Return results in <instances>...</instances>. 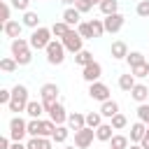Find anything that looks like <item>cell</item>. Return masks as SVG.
Masks as SVG:
<instances>
[{
  "instance_id": "7a4b0ae2",
  "label": "cell",
  "mask_w": 149,
  "mask_h": 149,
  "mask_svg": "<svg viewBox=\"0 0 149 149\" xmlns=\"http://www.w3.org/2000/svg\"><path fill=\"white\" fill-rule=\"evenodd\" d=\"M51 35H54V33H51V28H44V26L35 28V30H33V35H30V40H28V42H30V49H37V51H40V49H47V47H49V42L54 40Z\"/></svg>"
},
{
  "instance_id": "3957f363",
  "label": "cell",
  "mask_w": 149,
  "mask_h": 149,
  "mask_svg": "<svg viewBox=\"0 0 149 149\" xmlns=\"http://www.w3.org/2000/svg\"><path fill=\"white\" fill-rule=\"evenodd\" d=\"M44 51H47V63L49 65H61L65 61V47H63L61 40H51Z\"/></svg>"
},
{
  "instance_id": "ab89813d",
  "label": "cell",
  "mask_w": 149,
  "mask_h": 149,
  "mask_svg": "<svg viewBox=\"0 0 149 149\" xmlns=\"http://www.w3.org/2000/svg\"><path fill=\"white\" fill-rule=\"evenodd\" d=\"M16 68H19V63H16L14 58H2V61H0V70H2V72H14Z\"/></svg>"
},
{
  "instance_id": "2e32d148",
  "label": "cell",
  "mask_w": 149,
  "mask_h": 149,
  "mask_svg": "<svg viewBox=\"0 0 149 149\" xmlns=\"http://www.w3.org/2000/svg\"><path fill=\"white\" fill-rule=\"evenodd\" d=\"M98 112L102 114V119H112V116H116V114H119V102L109 98V100H105V102L100 105V109H98Z\"/></svg>"
},
{
  "instance_id": "f907efd6",
  "label": "cell",
  "mask_w": 149,
  "mask_h": 149,
  "mask_svg": "<svg viewBox=\"0 0 149 149\" xmlns=\"http://www.w3.org/2000/svg\"><path fill=\"white\" fill-rule=\"evenodd\" d=\"M91 2H93V5H95V2H98V5H100V2H102V0H91Z\"/></svg>"
},
{
  "instance_id": "74e56055",
  "label": "cell",
  "mask_w": 149,
  "mask_h": 149,
  "mask_svg": "<svg viewBox=\"0 0 149 149\" xmlns=\"http://www.w3.org/2000/svg\"><path fill=\"white\" fill-rule=\"evenodd\" d=\"M130 74H133L135 79H142V77H149V63H142V65H137V68H133V70H130Z\"/></svg>"
},
{
  "instance_id": "5bb4252c",
  "label": "cell",
  "mask_w": 149,
  "mask_h": 149,
  "mask_svg": "<svg viewBox=\"0 0 149 149\" xmlns=\"http://www.w3.org/2000/svg\"><path fill=\"white\" fill-rule=\"evenodd\" d=\"M147 123H142V121H135L133 126H130V144H140L142 142V137H144V133H147Z\"/></svg>"
},
{
  "instance_id": "e0dca14e",
  "label": "cell",
  "mask_w": 149,
  "mask_h": 149,
  "mask_svg": "<svg viewBox=\"0 0 149 149\" xmlns=\"http://www.w3.org/2000/svg\"><path fill=\"white\" fill-rule=\"evenodd\" d=\"M79 16H81V14H79V12L74 9V7H65V12H63L61 21H65V23H68L70 28H77V26L81 23V21H79Z\"/></svg>"
},
{
  "instance_id": "30bf717a",
  "label": "cell",
  "mask_w": 149,
  "mask_h": 149,
  "mask_svg": "<svg viewBox=\"0 0 149 149\" xmlns=\"http://www.w3.org/2000/svg\"><path fill=\"white\" fill-rule=\"evenodd\" d=\"M100 74H102V65H100L98 61H93L91 65L81 68V77H84V81H88V84L100 81Z\"/></svg>"
},
{
  "instance_id": "cb8c5ba5",
  "label": "cell",
  "mask_w": 149,
  "mask_h": 149,
  "mask_svg": "<svg viewBox=\"0 0 149 149\" xmlns=\"http://www.w3.org/2000/svg\"><path fill=\"white\" fill-rule=\"evenodd\" d=\"M74 63H77L79 68H86V65H91V63H93V54H91V51H86V49H81L79 54H74Z\"/></svg>"
},
{
  "instance_id": "7bdbcfd3",
  "label": "cell",
  "mask_w": 149,
  "mask_h": 149,
  "mask_svg": "<svg viewBox=\"0 0 149 149\" xmlns=\"http://www.w3.org/2000/svg\"><path fill=\"white\" fill-rule=\"evenodd\" d=\"M28 5H30V0H12V7L19 12H28Z\"/></svg>"
},
{
  "instance_id": "7402d4cb",
  "label": "cell",
  "mask_w": 149,
  "mask_h": 149,
  "mask_svg": "<svg viewBox=\"0 0 149 149\" xmlns=\"http://www.w3.org/2000/svg\"><path fill=\"white\" fill-rule=\"evenodd\" d=\"M42 112H47V109H44V105H42V102H37V100H30V102H28V107H26V114H28L30 119H40V116H42Z\"/></svg>"
},
{
  "instance_id": "f6af8a7d",
  "label": "cell",
  "mask_w": 149,
  "mask_h": 149,
  "mask_svg": "<svg viewBox=\"0 0 149 149\" xmlns=\"http://www.w3.org/2000/svg\"><path fill=\"white\" fill-rule=\"evenodd\" d=\"M12 147V137H0V149H9Z\"/></svg>"
},
{
  "instance_id": "603a6c76",
  "label": "cell",
  "mask_w": 149,
  "mask_h": 149,
  "mask_svg": "<svg viewBox=\"0 0 149 149\" xmlns=\"http://www.w3.org/2000/svg\"><path fill=\"white\" fill-rule=\"evenodd\" d=\"M135 84H137V81H135V77H133L130 72L119 77V88H121V91H126V93H130V91L135 88Z\"/></svg>"
},
{
  "instance_id": "db71d44e",
  "label": "cell",
  "mask_w": 149,
  "mask_h": 149,
  "mask_svg": "<svg viewBox=\"0 0 149 149\" xmlns=\"http://www.w3.org/2000/svg\"><path fill=\"white\" fill-rule=\"evenodd\" d=\"M109 149H112V147H109Z\"/></svg>"
},
{
  "instance_id": "f5cc1de1",
  "label": "cell",
  "mask_w": 149,
  "mask_h": 149,
  "mask_svg": "<svg viewBox=\"0 0 149 149\" xmlns=\"http://www.w3.org/2000/svg\"><path fill=\"white\" fill-rule=\"evenodd\" d=\"M137 2H142V0H137Z\"/></svg>"
},
{
  "instance_id": "52a82bcc",
  "label": "cell",
  "mask_w": 149,
  "mask_h": 149,
  "mask_svg": "<svg viewBox=\"0 0 149 149\" xmlns=\"http://www.w3.org/2000/svg\"><path fill=\"white\" fill-rule=\"evenodd\" d=\"M93 137H95V130L88 128V126H84L81 130L74 133V147H77V149H88V147L93 144Z\"/></svg>"
},
{
  "instance_id": "d4e9b609",
  "label": "cell",
  "mask_w": 149,
  "mask_h": 149,
  "mask_svg": "<svg viewBox=\"0 0 149 149\" xmlns=\"http://www.w3.org/2000/svg\"><path fill=\"white\" fill-rule=\"evenodd\" d=\"M100 12H102L105 16L116 14V12H119V0H102V2H100Z\"/></svg>"
},
{
  "instance_id": "4316f807",
  "label": "cell",
  "mask_w": 149,
  "mask_h": 149,
  "mask_svg": "<svg viewBox=\"0 0 149 149\" xmlns=\"http://www.w3.org/2000/svg\"><path fill=\"white\" fill-rule=\"evenodd\" d=\"M70 30H72V28H70V26H68L65 21H56V23L51 26V33H54V35H56L58 40H63V37H65V35H68Z\"/></svg>"
},
{
  "instance_id": "44dd1931",
  "label": "cell",
  "mask_w": 149,
  "mask_h": 149,
  "mask_svg": "<svg viewBox=\"0 0 149 149\" xmlns=\"http://www.w3.org/2000/svg\"><path fill=\"white\" fill-rule=\"evenodd\" d=\"M130 98L142 105V102H147V98H149V88H147L144 84H135V88L130 91Z\"/></svg>"
},
{
  "instance_id": "ba28073f",
  "label": "cell",
  "mask_w": 149,
  "mask_h": 149,
  "mask_svg": "<svg viewBox=\"0 0 149 149\" xmlns=\"http://www.w3.org/2000/svg\"><path fill=\"white\" fill-rule=\"evenodd\" d=\"M102 23H105V33H119V30L123 28V23H126V16H123L121 12H116V14H112V16H105Z\"/></svg>"
},
{
  "instance_id": "83f0119b",
  "label": "cell",
  "mask_w": 149,
  "mask_h": 149,
  "mask_svg": "<svg viewBox=\"0 0 149 149\" xmlns=\"http://www.w3.org/2000/svg\"><path fill=\"white\" fill-rule=\"evenodd\" d=\"M28 137H42V119L28 121Z\"/></svg>"
},
{
  "instance_id": "816d5d0a",
  "label": "cell",
  "mask_w": 149,
  "mask_h": 149,
  "mask_svg": "<svg viewBox=\"0 0 149 149\" xmlns=\"http://www.w3.org/2000/svg\"><path fill=\"white\" fill-rule=\"evenodd\" d=\"M65 149H74V147H65Z\"/></svg>"
},
{
  "instance_id": "681fc988",
  "label": "cell",
  "mask_w": 149,
  "mask_h": 149,
  "mask_svg": "<svg viewBox=\"0 0 149 149\" xmlns=\"http://www.w3.org/2000/svg\"><path fill=\"white\" fill-rule=\"evenodd\" d=\"M128 149H142V144H130Z\"/></svg>"
},
{
  "instance_id": "f35d334b",
  "label": "cell",
  "mask_w": 149,
  "mask_h": 149,
  "mask_svg": "<svg viewBox=\"0 0 149 149\" xmlns=\"http://www.w3.org/2000/svg\"><path fill=\"white\" fill-rule=\"evenodd\" d=\"M137 121H142V123L149 126V102H142L137 107Z\"/></svg>"
},
{
  "instance_id": "5b68a950",
  "label": "cell",
  "mask_w": 149,
  "mask_h": 149,
  "mask_svg": "<svg viewBox=\"0 0 149 149\" xmlns=\"http://www.w3.org/2000/svg\"><path fill=\"white\" fill-rule=\"evenodd\" d=\"M40 98H42L40 102H42V105H44V109L49 112V109L58 102V86H56V84H51V81H49V84H42V88H40Z\"/></svg>"
},
{
  "instance_id": "f546056e",
  "label": "cell",
  "mask_w": 149,
  "mask_h": 149,
  "mask_svg": "<svg viewBox=\"0 0 149 149\" xmlns=\"http://www.w3.org/2000/svg\"><path fill=\"white\" fill-rule=\"evenodd\" d=\"M126 61H128V65H130V70H133V68H137V65H142V63H147V58H144V54H140V51H130V54L126 56Z\"/></svg>"
},
{
  "instance_id": "f1b7e54d",
  "label": "cell",
  "mask_w": 149,
  "mask_h": 149,
  "mask_svg": "<svg viewBox=\"0 0 149 149\" xmlns=\"http://www.w3.org/2000/svg\"><path fill=\"white\" fill-rule=\"evenodd\" d=\"M109 147H112V149H128V147H130V137H126V135H114V137L109 140Z\"/></svg>"
},
{
  "instance_id": "ffe728a7",
  "label": "cell",
  "mask_w": 149,
  "mask_h": 149,
  "mask_svg": "<svg viewBox=\"0 0 149 149\" xmlns=\"http://www.w3.org/2000/svg\"><path fill=\"white\" fill-rule=\"evenodd\" d=\"M112 137H114V128H112V123H102V126L95 128V140H100V142H109Z\"/></svg>"
},
{
  "instance_id": "8fae6325",
  "label": "cell",
  "mask_w": 149,
  "mask_h": 149,
  "mask_svg": "<svg viewBox=\"0 0 149 149\" xmlns=\"http://www.w3.org/2000/svg\"><path fill=\"white\" fill-rule=\"evenodd\" d=\"M47 114H49V119H51L56 126H63V123L68 121V112H65V107H63L61 102H56V105H54Z\"/></svg>"
},
{
  "instance_id": "bcb514c9",
  "label": "cell",
  "mask_w": 149,
  "mask_h": 149,
  "mask_svg": "<svg viewBox=\"0 0 149 149\" xmlns=\"http://www.w3.org/2000/svg\"><path fill=\"white\" fill-rule=\"evenodd\" d=\"M142 149H149V128H147V133H144V137H142Z\"/></svg>"
},
{
  "instance_id": "e575fe53",
  "label": "cell",
  "mask_w": 149,
  "mask_h": 149,
  "mask_svg": "<svg viewBox=\"0 0 149 149\" xmlns=\"http://www.w3.org/2000/svg\"><path fill=\"white\" fill-rule=\"evenodd\" d=\"M9 14H12V5H9V2H5V0H0V16H2L0 21H2V26H5L7 21H12V19H9Z\"/></svg>"
},
{
  "instance_id": "d6986e66",
  "label": "cell",
  "mask_w": 149,
  "mask_h": 149,
  "mask_svg": "<svg viewBox=\"0 0 149 149\" xmlns=\"http://www.w3.org/2000/svg\"><path fill=\"white\" fill-rule=\"evenodd\" d=\"M54 140L51 137H30L26 142V149H51Z\"/></svg>"
},
{
  "instance_id": "ee69618b",
  "label": "cell",
  "mask_w": 149,
  "mask_h": 149,
  "mask_svg": "<svg viewBox=\"0 0 149 149\" xmlns=\"http://www.w3.org/2000/svg\"><path fill=\"white\" fill-rule=\"evenodd\" d=\"M12 100V91L9 88H0V105H9Z\"/></svg>"
},
{
  "instance_id": "484cf974",
  "label": "cell",
  "mask_w": 149,
  "mask_h": 149,
  "mask_svg": "<svg viewBox=\"0 0 149 149\" xmlns=\"http://www.w3.org/2000/svg\"><path fill=\"white\" fill-rule=\"evenodd\" d=\"M21 23L35 30V28H40V16H37L35 12H30V9H28V12H23V21H21Z\"/></svg>"
},
{
  "instance_id": "836d02e7",
  "label": "cell",
  "mask_w": 149,
  "mask_h": 149,
  "mask_svg": "<svg viewBox=\"0 0 149 149\" xmlns=\"http://www.w3.org/2000/svg\"><path fill=\"white\" fill-rule=\"evenodd\" d=\"M109 123H112V128H114V130H121V128H126V126H128V119L119 112L116 116H112V119H109Z\"/></svg>"
},
{
  "instance_id": "7dc6e473",
  "label": "cell",
  "mask_w": 149,
  "mask_h": 149,
  "mask_svg": "<svg viewBox=\"0 0 149 149\" xmlns=\"http://www.w3.org/2000/svg\"><path fill=\"white\" fill-rule=\"evenodd\" d=\"M9 149H26V144H23V142H12Z\"/></svg>"
},
{
  "instance_id": "c3c4849f",
  "label": "cell",
  "mask_w": 149,
  "mask_h": 149,
  "mask_svg": "<svg viewBox=\"0 0 149 149\" xmlns=\"http://www.w3.org/2000/svg\"><path fill=\"white\" fill-rule=\"evenodd\" d=\"M58 2H63L65 7H74V2H77V0H58Z\"/></svg>"
},
{
  "instance_id": "d6a6232c",
  "label": "cell",
  "mask_w": 149,
  "mask_h": 149,
  "mask_svg": "<svg viewBox=\"0 0 149 149\" xmlns=\"http://www.w3.org/2000/svg\"><path fill=\"white\" fill-rule=\"evenodd\" d=\"M77 33L84 37V40H93V30H91V21H81L77 26Z\"/></svg>"
},
{
  "instance_id": "6da1fadb",
  "label": "cell",
  "mask_w": 149,
  "mask_h": 149,
  "mask_svg": "<svg viewBox=\"0 0 149 149\" xmlns=\"http://www.w3.org/2000/svg\"><path fill=\"white\" fill-rule=\"evenodd\" d=\"M28 102H30V98H28V88H26L23 84H16V86L12 88V100H9V105H7L9 112L21 114V112H26Z\"/></svg>"
},
{
  "instance_id": "ac0fdd59",
  "label": "cell",
  "mask_w": 149,
  "mask_h": 149,
  "mask_svg": "<svg viewBox=\"0 0 149 149\" xmlns=\"http://www.w3.org/2000/svg\"><path fill=\"white\" fill-rule=\"evenodd\" d=\"M21 30H23V23H19V21H7L5 26H2V33L7 35V37H12V40H16V37H21Z\"/></svg>"
},
{
  "instance_id": "7c38bea8",
  "label": "cell",
  "mask_w": 149,
  "mask_h": 149,
  "mask_svg": "<svg viewBox=\"0 0 149 149\" xmlns=\"http://www.w3.org/2000/svg\"><path fill=\"white\" fill-rule=\"evenodd\" d=\"M28 51H30V42L28 40H23V37L12 40V58H19V56H23Z\"/></svg>"
},
{
  "instance_id": "b9f144b4",
  "label": "cell",
  "mask_w": 149,
  "mask_h": 149,
  "mask_svg": "<svg viewBox=\"0 0 149 149\" xmlns=\"http://www.w3.org/2000/svg\"><path fill=\"white\" fill-rule=\"evenodd\" d=\"M135 12H137V16H142V19H147V16H149V0H142V2H137V7H135Z\"/></svg>"
},
{
  "instance_id": "277c9868",
  "label": "cell",
  "mask_w": 149,
  "mask_h": 149,
  "mask_svg": "<svg viewBox=\"0 0 149 149\" xmlns=\"http://www.w3.org/2000/svg\"><path fill=\"white\" fill-rule=\"evenodd\" d=\"M26 135H28V121L21 119V114L12 116V121H9V137H12V142H21Z\"/></svg>"
},
{
  "instance_id": "8992f818",
  "label": "cell",
  "mask_w": 149,
  "mask_h": 149,
  "mask_svg": "<svg viewBox=\"0 0 149 149\" xmlns=\"http://www.w3.org/2000/svg\"><path fill=\"white\" fill-rule=\"evenodd\" d=\"M61 42H63L65 51H70V54H79V51H81V47H84V37H81L74 28H72V30H70Z\"/></svg>"
},
{
  "instance_id": "60d3db41",
  "label": "cell",
  "mask_w": 149,
  "mask_h": 149,
  "mask_svg": "<svg viewBox=\"0 0 149 149\" xmlns=\"http://www.w3.org/2000/svg\"><path fill=\"white\" fill-rule=\"evenodd\" d=\"M74 9H77L79 14H86V12L93 9V2H91V0H77V2H74Z\"/></svg>"
},
{
  "instance_id": "9a60e30c",
  "label": "cell",
  "mask_w": 149,
  "mask_h": 149,
  "mask_svg": "<svg viewBox=\"0 0 149 149\" xmlns=\"http://www.w3.org/2000/svg\"><path fill=\"white\" fill-rule=\"evenodd\" d=\"M109 54H112V58H114V61H121V58H126L130 51H128V44H126L123 40H116V42H112Z\"/></svg>"
},
{
  "instance_id": "4fadbf2b",
  "label": "cell",
  "mask_w": 149,
  "mask_h": 149,
  "mask_svg": "<svg viewBox=\"0 0 149 149\" xmlns=\"http://www.w3.org/2000/svg\"><path fill=\"white\" fill-rule=\"evenodd\" d=\"M68 126H70V130H81L84 126H86V114H81V112H70L68 114Z\"/></svg>"
},
{
  "instance_id": "1f68e13d",
  "label": "cell",
  "mask_w": 149,
  "mask_h": 149,
  "mask_svg": "<svg viewBox=\"0 0 149 149\" xmlns=\"http://www.w3.org/2000/svg\"><path fill=\"white\" fill-rule=\"evenodd\" d=\"M56 128H58V126H56L51 119H42V137H54Z\"/></svg>"
},
{
  "instance_id": "d590c367",
  "label": "cell",
  "mask_w": 149,
  "mask_h": 149,
  "mask_svg": "<svg viewBox=\"0 0 149 149\" xmlns=\"http://www.w3.org/2000/svg\"><path fill=\"white\" fill-rule=\"evenodd\" d=\"M91 30H93V37H102V35H105V23H102V19H93V21H91Z\"/></svg>"
},
{
  "instance_id": "9c48e42d",
  "label": "cell",
  "mask_w": 149,
  "mask_h": 149,
  "mask_svg": "<svg viewBox=\"0 0 149 149\" xmlns=\"http://www.w3.org/2000/svg\"><path fill=\"white\" fill-rule=\"evenodd\" d=\"M88 95L93 100L105 102V100H109V86L102 84V81H93V84H88Z\"/></svg>"
},
{
  "instance_id": "8d00e7d4",
  "label": "cell",
  "mask_w": 149,
  "mask_h": 149,
  "mask_svg": "<svg viewBox=\"0 0 149 149\" xmlns=\"http://www.w3.org/2000/svg\"><path fill=\"white\" fill-rule=\"evenodd\" d=\"M68 135H70V128H65V126H58V128H56V133H54V137H51V140H54V142H58V144H61V142H65V140H68Z\"/></svg>"
},
{
  "instance_id": "4dcf8cb0",
  "label": "cell",
  "mask_w": 149,
  "mask_h": 149,
  "mask_svg": "<svg viewBox=\"0 0 149 149\" xmlns=\"http://www.w3.org/2000/svg\"><path fill=\"white\" fill-rule=\"evenodd\" d=\"M86 126L93 128V130H95L98 126H102V114H100V112H88V114H86Z\"/></svg>"
}]
</instances>
